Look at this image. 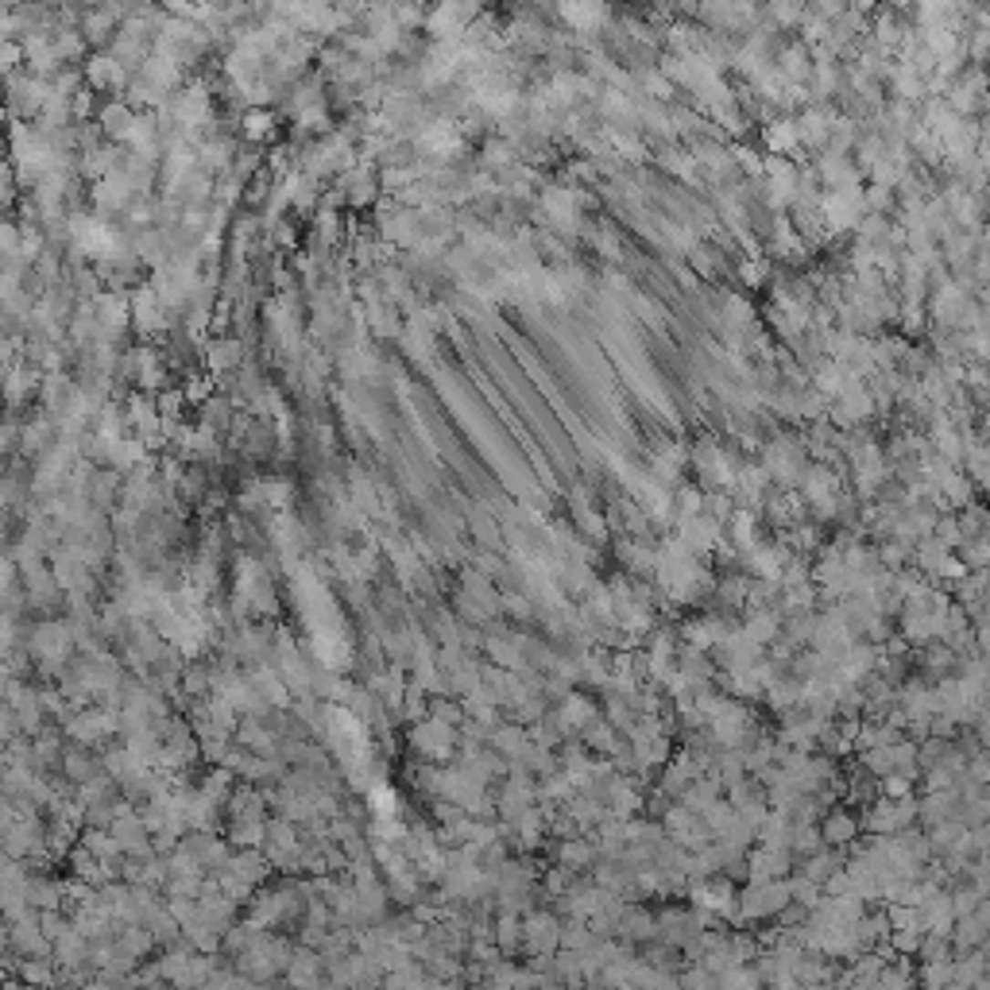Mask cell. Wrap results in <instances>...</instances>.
Instances as JSON below:
<instances>
[{
  "mask_svg": "<svg viewBox=\"0 0 990 990\" xmlns=\"http://www.w3.org/2000/svg\"><path fill=\"white\" fill-rule=\"evenodd\" d=\"M55 47H58L62 62H70V58H78V55L86 51V36H82V31H74V27H62L58 36H55Z\"/></svg>",
  "mask_w": 990,
  "mask_h": 990,
  "instance_id": "29",
  "label": "cell"
},
{
  "mask_svg": "<svg viewBox=\"0 0 990 990\" xmlns=\"http://www.w3.org/2000/svg\"><path fill=\"white\" fill-rule=\"evenodd\" d=\"M473 569H480V573H488V577H495V573H503V561L495 558V549H476V558H473Z\"/></svg>",
  "mask_w": 990,
  "mask_h": 990,
  "instance_id": "37",
  "label": "cell"
},
{
  "mask_svg": "<svg viewBox=\"0 0 990 990\" xmlns=\"http://www.w3.org/2000/svg\"><path fill=\"white\" fill-rule=\"evenodd\" d=\"M461 592L473 599V604H480L484 611H492V615L503 611V596L495 592V580L488 573L473 569V565H464V569H461Z\"/></svg>",
  "mask_w": 990,
  "mask_h": 990,
  "instance_id": "13",
  "label": "cell"
},
{
  "mask_svg": "<svg viewBox=\"0 0 990 990\" xmlns=\"http://www.w3.org/2000/svg\"><path fill=\"white\" fill-rule=\"evenodd\" d=\"M295 952H298L295 940H287L279 933H259V940L245 955H240V960H233V967L248 983H255L259 990H264L279 975H287V967H290V960H295Z\"/></svg>",
  "mask_w": 990,
  "mask_h": 990,
  "instance_id": "1",
  "label": "cell"
},
{
  "mask_svg": "<svg viewBox=\"0 0 990 990\" xmlns=\"http://www.w3.org/2000/svg\"><path fill=\"white\" fill-rule=\"evenodd\" d=\"M492 751H499L503 758L507 762H523L526 766V758H530V751H534V739L526 735V727L523 724H499L495 732H492Z\"/></svg>",
  "mask_w": 990,
  "mask_h": 990,
  "instance_id": "12",
  "label": "cell"
},
{
  "mask_svg": "<svg viewBox=\"0 0 990 990\" xmlns=\"http://www.w3.org/2000/svg\"><path fill=\"white\" fill-rule=\"evenodd\" d=\"M86 82L93 89H124L128 86V70L112 55H93L86 62Z\"/></svg>",
  "mask_w": 990,
  "mask_h": 990,
  "instance_id": "17",
  "label": "cell"
},
{
  "mask_svg": "<svg viewBox=\"0 0 990 990\" xmlns=\"http://www.w3.org/2000/svg\"><path fill=\"white\" fill-rule=\"evenodd\" d=\"M151 217H155V202H151V198H140V202L132 205V221H136V224H148Z\"/></svg>",
  "mask_w": 990,
  "mask_h": 990,
  "instance_id": "41",
  "label": "cell"
},
{
  "mask_svg": "<svg viewBox=\"0 0 990 990\" xmlns=\"http://www.w3.org/2000/svg\"><path fill=\"white\" fill-rule=\"evenodd\" d=\"M380 990H383V986H380Z\"/></svg>",
  "mask_w": 990,
  "mask_h": 990,
  "instance_id": "46",
  "label": "cell"
},
{
  "mask_svg": "<svg viewBox=\"0 0 990 990\" xmlns=\"http://www.w3.org/2000/svg\"><path fill=\"white\" fill-rule=\"evenodd\" d=\"M182 391H186V402H198V407H205V402L214 399V395H209V391H214V380L190 376V380H186V387H182Z\"/></svg>",
  "mask_w": 990,
  "mask_h": 990,
  "instance_id": "34",
  "label": "cell"
},
{
  "mask_svg": "<svg viewBox=\"0 0 990 990\" xmlns=\"http://www.w3.org/2000/svg\"><path fill=\"white\" fill-rule=\"evenodd\" d=\"M8 105H12V117H39L47 97H51V82L47 78H36V74H12L8 78Z\"/></svg>",
  "mask_w": 990,
  "mask_h": 990,
  "instance_id": "5",
  "label": "cell"
},
{
  "mask_svg": "<svg viewBox=\"0 0 990 990\" xmlns=\"http://www.w3.org/2000/svg\"><path fill=\"white\" fill-rule=\"evenodd\" d=\"M468 990H511V986H507V983H499V979H476V983L468 986Z\"/></svg>",
  "mask_w": 990,
  "mask_h": 990,
  "instance_id": "43",
  "label": "cell"
},
{
  "mask_svg": "<svg viewBox=\"0 0 990 990\" xmlns=\"http://www.w3.org/2000/svg\"><path fill=\"white\" fill-rule=\"evenodd\" d=\"M766 140H770V148L782 155V151H789V148H797V124L793 120H777V124H770V132H766Z\"/></svg>",
  "mask_w": 990,
  "mask_h": 990,
  "instance_id": "26",
  "label": "cell"
},
{
  "mask_svg": "<svg viewBox=\"0 0 990 990\" xmlns=\"http://www.w3.org/2000/svg\"><path fill=\"white\" fill-rule=\"evenodd\" d=\"M240 356H245L240 340L236 337H221V340H214V345L205 349V364L214 368V371H229V368L240 364Z\"/></svg>",
  "mask_w": 990,
  "mask_h": 990,
  "instance_id": "20",
  "label": "cell"
},
{
  "mask_svg": "<svg viewBox=\"0 0 990 990\" xmlns=\"http://www.w3.org/2000/svg\"><path fill=\"white\" fill-rule=\"evenodd\" d=\"M178 848H182L186 855H193L198 859V863L209 870V874H221L224 867H229V859H233V843L224 839V836H217V832H190L182 843H178Z\"/></svg>",
  "mask_w": 990,
  "mask_h": 990,
  "instance_id": "6",
  "label": "cell"
},
{
  "mask_svg": "<svg viewBox=\"0 0 990 990\" xmlns=\"http://www.w3.org/2000/svg\"><path fill=\"white\" fill-rule=\"evenodd\" d=\"M503 611H511L518 623H526V620H530V604H526V599L518 596V592H507V596H503Z\"/></svg>",
  "mask_w": 990,
  "mask_h": 990,
  "instance_id": "38",
  "label": "cell"
},
{
  "mask_svg": "<svg viewBox=\"0 0 990 990\" xmlns=\"http://www.w3.org/2000/svg\"><path fill=\"white\" fill-rule=\"evenodd\" d=\"M202 422H205L209 430H229V426H233V402L214 395V399H209L205 407H202Z\"/></svg>",
  "mask_w": 990,
  "mask_h": 990,
  "instance_id": "24",
  "label": "cell"
},
{
  "mask_svg": "<svg viewBox=\"0 0 990 990\" xmlns=\"http://www.w3.org/2000/svg\"><path fill=\"white\" fill-rule=\"evenodd\" d=\"M558 859H561V867H569V870H580V867H584V863H589V859H592V851H589V843H580V839H569V843H561Z\"/></svg>",
  "mask_w": 990,
  "mask_h": 990,
  "instance_id": "32",
  "label": "cell"
},
{
  "mask_svg": "<svg viewBox=\"0 0 990 990\" xmlns=\"http://www.w3.org/2000/svg\"><path fill=\"white\" fill-rule=\"evenodd\" d=\"M89 117H93V89H82V93L74 97V120L86 124Z\"/></svg>",
  "mask_w": 990,
  "mask_h": 990,
  "instance_id": "40",
  "label": "cell"
},
{
  "mask_svg": "<svg viewBox=\"0 0 990 990\" xmlns=\"http://www.w3.org/2000/svg\"><path fill=\"white\" fill-rule=\"evenodd\" d=\"M5 924H8V948L16 955H24V960L55 952V944L43 933V913H39V909H27V913H20L16 921H5Z\"/></svg>",
  "mask_w": 990,
  "mask_h": 990,
  "instance_id": "4",
  "label": "cell"
},
{
  "mask_svg": "<svg viewBox=\"0 0 990 990\" xmlns=\"http://www.w3.org/2000/svg\"><path fill=\"white\" fill-rule=\"evenodd\" d=\"M558 940H561V924L554 913H530L526 917V952L530 955H549L558 948Z\"/></svg>",
  "mask_w": 990,
  "mask_h": 990,
  "instance_id": "14",
  "label": "cell"
},
{
  "mask_svg": "<svg viewBox=\"0 0 990 990\" xmlns=\"http://www.w3.org/2000/svg\"><path fill=\"white\" fill-rule=\"evenodd\" d=\"M271 132H275V117L267 109H252L245 117V136L248 140H267Z\"/></svg>",
  "mask_w": 990,
  "mask_h": 990,
  "instance_id": "28",
  "label": "cell"
},
{
  "mask_svg": "<svg viewBox=\"0 0 990 990\" xmlns=\"http://www.w3.org/2000/svg\"><path fill=\"white\" fill-rule=\"evenodd\" d=\"M132 326L143 337H151V333H159L167 326V306H163V298H159V290L151 283L132 290Z\"/></svg>",
  "mask_w": 990,
  "mask_h": 990,
  "instance_id": "9",
  "label": "cell"
},
{
  "mask_svg": "<svg viewBox=\"0 0 990 990\" xmlns=\"http://www.w3.org/2000/svg\"><path fill=\"white\" fill-rule=\"evenodd\" d=\"M62 777H67V782L78 789V786H89V782H97V777L105 774V762H101V755H93V746H82V743H70L67 746V755H62Z\"/></svg>",
  "mask_w": 990,
  "mask_h": 990,
  "instance_id": "8",
  "label": "cell"
},
{
  "mask_svg": "<svg viewBox=\"0 0 990 990\" xmlns=\"http://www.w3.org/2000/svg\"><path fill=\"white\" fill-rule=\"evenodd\" d=\"M283 979L290 983V990H306V986L326 983L329 975H326V960H321V952H318V948H302V944H298L295 960H290V967H287V975H283Z\"/></svg>",
  "mask_w": 990,
  "mask_h": 990,
  "instance_id": "11",
  "label": "cell"
},
{
  "mask_svg": "<svg viewBox=\"0 0 990 990\" xmlns=\"http://www.w3.org/2000/svg\"><path fill=\"white\" fill-rule=\"evenodd\" d=\"M337 186L345 190V198L352 202V205H368V202H376V174H371V167H364V163H356V167H349V171H340L337 174Z\"/></svg>",
  "mask_w": 990,
  "mask_h": 990,
  "instance_id": "16",
  "label": "cell"
},
{
  "mask_svg": "<svg viewBox=\"0 0 990 990\" xmlns=\"http://www.w3.org/2000/svg\"><path fill=\"white\" fill-rule=\"evenodd\" d=\"M534 801H538V789H534L530 774H511V777H507V786H503V789H499V797H495V813H499L503 820H507V824H515V820L523 817V813H530Z\"/></svg>",
  "mask_w": 990,
  "mask_h": 990,
  "instance_id": "7",
  "label": "cell"
},
{
  "mask_svg": "<svg viewBox=\"0 0 990 990\" xmlns=\"http://www.w3.org/2000/svg\"><path fill=\"white\" fill-rule=\"evenodd\" d=\"M255 167H259V155H255V151H236V159H233V178H248Z\"/></svg>",
  "mask_w": 990,
  "mask_h": 990,
  "instance_id": "39",
  "label": "cell"
},
{
  "mask_svg": "<svg viewBox=\"0 0 990 990\" xmlns=\"http://www.w3.org/2000/svg\"><path fill=\"white\" fill-rule=\"evenodd\" d=\"M143 929H148V933L155 936V944L163 948V952H167V948H174V944H182V940H186V936H182V924H178V921L167 913V909H163V913H155L148 924H143Z\"/></svg>",
  "mask_w": 990,
  "mask_h": 990,
  "instance_id": "21",
  "label": "cell"
},
{
  "mask_svg": "<svg viewBox=\"0 0 990 990\" xmlns=\"http://www.w3.org/2000/svg\"><path fill=\"white\" fill-rule=\"evenodd\" d=\"M473 534H476V542H480L484 549H495V546H499V526H495L492 515L476 511V515H473Z\"/></svg>",
  "mask_w": 990,
  "mask_h": 990,
  "instance_id": "31",
  "label": "cell"
},
{
  "mask_svg": "<svg viewBox=\"0 0 990 990\" xmlns=\"http://www.w3.org/2000/svg\"><path fill=\"white\" fill-rule=\"evenodd\" d=\"M155 402H159V414H163V422H178V414H182V402H186V391H182V387H167V391L155 395Z\"/></svg>",
  "mask_w": 990,
  "mask_h": 990,
  "instance_id": "30",
  "label": "cell"
},
{
  "mask_svg": "<svg viewBox=\"0 0 990 990\" xmlns=\"http://www.w3.org/2000/svg\"><path fill=\"white\" fill-rule=\"evenodd\" d=\"M430 716L433 720H442V724H449V727H464V704L457 701V696H433L430 701Z\"/></svg>",
  "mask_w": 990,
  "mask_h": 990,
  "instance_id": "23",
  "label": "cell"
},
{
  "mask_svg": "<svg viewBox=\"0 0 990 990\" xmlns=\"http://www.w3.org/2000/svg\"><path fill=\"white\" fill-rule=\"evenodd\" d=\"M136 255L143 259V264H155L159 271H163V264H167V236L163 233H155V229H148V233H140L136 236Z\"/></svg>",
  "mask_w": 990,
  "mask_h": 990,
  "instance_id": "22",
  "label": "cell"
},
{
  "mask_svg": "<svg viewBox=\"0 0 990 990\" xmlns=\"http://www.w3.org/2000/svg\"><path fill=\"white\" fill-rule=\"evenodd\" d=\"M47 445H58L55 442V418L51 414H43V418H36V422H27V426H24V453L39 457Z\"/></svg>",
  "mask_w": 990,
  "mask_h": 990,
  "instance_id": "19",
  "label": "cell"
},
{
  "mask_svg": "<svg viewBox=\"0 0 990 990\" xmlns=\"http://www.w3.org/2000/svg\"><path fill=\"white\" fill-rule=\"evenodd\" d=\"M12 979H20L24 986H58L62 983V967L55 964V955H31V960H20L12 971Z\"/></svg>",
  "mask_w": 990,
  "mask_h": 990,
  "instance_id": "15",
  "label": "cell"
},
{
  "mask_svg": "<svg viewBox=\"0 0 990 990\" xmlns=\"http://www.w3.org/2000/svg\"><path fill=\"white\" fill-rule=\"evenodd\" d=\"M140 120V112L124 101V97H117V101H109L97 109V124H101V132L109 143H128V136H132V128Z\"/></svg>",
  "mask_w": 990,
  "mask_h": 990,
  "instance_id": "10",
  "label": "cell"
},
{
  "mask_svg": "<svg viewBox=\"0 0 990 990\" xmlns=\"http://www.w3.org/2000/svg\"><path fill=\"white\" fill-rule=\"evenodd\" d=\"M16 437H20V433H16V422L8 418V426H5V449H8V453L16 449Z\"/></svg>",
  "mask_w": 990,
  "mask_h": 990,
  "instance_id": "44",
  "label": "cell"
},
{
  "mask_svg": "<svg viewBox=\"0 0 990 990\" xmlns=\"http://www.w3.org/2000/svg\"><path fill=\"white\" fill-rule=\"evenodd\" d=\"M78 651V635L67 620H39L31 627V639H27V654L36 658V665L47 673V677H62V670L70 665V654Z\"/></svg>",
  "mask_w": 990,
  "mask_h": 990,
  "instance_id": "2",
  "label": "cell"
},
{
  "mask_svg": "<svg viewBox=\"0 0 990 990\" xmlns=\"http://www.w3.org/2000/svg\"><path fill=\"white\" fill-rule=\"evenodd\" d=\"M848 832H851V824L848 820H828V839H848Z\"/></svg>",
  "mask_w": 990,
  "mask_h": 990,
  "instance_id": "42",
  "label": "cell"
},
{
  "mask_svg": "<svg viewBox=\"0 0 990 990\" xmlns=\"http://www.w3.org/2000/svg\"><path fill=\"white\" fill-rule=\"evenodd\" d=\"M558 16H561V20H573V24H577V31H589V24H599L608 12L599 8V5H592V8H573V5H561V8H558Z\"/></svg>",
  "mask_w": 990,
  "mask_h": 990,
  "instance_id": "27",
  "label": "cell"
},
{
  "mask_svg": "<svg viewBox=\"0 0 990 990\" xmlns=\"http://www.w3.org/2000/svg\"><path fill=\"white\" fill-rule=\"evenodd\" d=\"M117 492H124L120 473H97V480H93V503H97V507H101V511L112 507Z\"/></svg>",
  "mask_w": 990,
  "mask_h": 990,
  "instance_id": "25",
  "label": "cell"
},
{
  "mask_svg": "<svg viewBox=\"0 0 990 990\" xmlns=\"http://www.w3.org/2000/svg\"><path fill=\"white\" fill-rule=\"evenodd\" d=\"M407 743L414 746V755H422L430 766H442L445 758L457 755V743H461V727H449L442 720L426 716L422 724H411L407 732Z\"/></svg>",
  "mask_w": 990,
  "mask_h": 990,
  "instance_id": "3",
  "label": "cell"
},
{
  "mask_svg": "<svg viewBox=\"0 0 990 990\" xmlns=\"http://www.w3.org/2000/svg\"><path fill=\"white\" fill-rule=\"evenodd\" d=\"M314 224H318V236H321V245H337V240H340V217L333 214V209H318Z\"/></svg>",
  "mask_w": 990,
  "mask_h": 990,
  "instance_id": "33",
  "label": "cell"
},
{
  "mask_svg": "<svg viewBox=\"0 0 990 990\" xmlns=\"http://www.w3.org/2000/svg\"><path fill=\"white\" fill-rule=\"evenodd\" d=\"M290 495H295V488H290L287 480H267L264 484V499L271 503V507H287Z\"/></svg>",
  "mask_w": 990,
  "mask_h": 990,
  "instance_id": "35",
  "label": "cell"
},
{
  "mask_svg": "<svg viewBox=\"0 0 990 990\" xmlns=\"http://www.w3.org/2000/svg\"><path fill=\"white\" fill-rule=\"evenodd\" d=\"M198 990H209V986H198Z\"/></svg>",
  "mask_w": 990,
  "mask_h": 990,
  "instance_id": "45",
  "label": "cell"
},
{
  "mask_svg": "<svg viewBox=\"0 0 990 990\" xmlns=\"http://www.w3.org/2000/svg\"><path fill=\"white\" fill-rule=\"evenodd\" d=\"M0 67L8 70V78L16 74V67H20V58H27V51H24V43H16V39H5V47H0Z\"/></svg>",
  "mask_w": 990,
  "mask_h": 990,
  "instance_id": "36",
  "label": "cell"
},
{
  "mask_svg": "<svg viewBox=\"0 0 990 990\" xmlns=\"http://www.w3.org/2000/svg\"><path fill=\"white\" fill-rule=\"evenodd\" d=\"M492 940H495V948L503 955H511L526 944V921L518 917V913H499L495 924H492Z\"/></svg>",
  "mask_w": 990,
  "mask_h": 990,
  "instance_id": "18",
  "label": "cell"
}]
</instances>
